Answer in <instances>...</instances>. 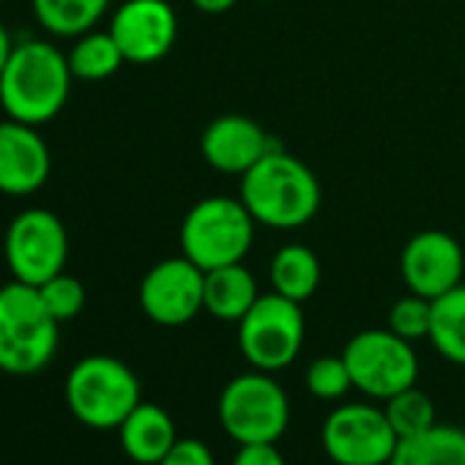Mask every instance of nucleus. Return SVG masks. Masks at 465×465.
I'll return each instance as SVG.
<instances>
[{
    "mask_svg": "<svg viewBox=\"0 0 465 465\" xmlns=\"http://www.w3.org/2000/svg\"><path fill=\"white\" fill-rule=\"evenodd\" d=\"M72 80L69 58L53 42H20L0 72V107L12 121L42 126L66 107Z\"/></svg>",
    "mask_w": 465,
    "mask_h": 465,
    "instance_id": "1",
    "label": "nucleus"
},
{
    "mask_svg": "<svg viewBox=\"0 0 465 465\" xmlns=\"http://www.w3.org/2000/svg\"><path fill=\"white\" fill-rule=\"evenodd\" d=\"M239 197L258 224L296 230L318 213L321 183L299 156L277 145L242 175Z\"/></svg>",
    "mask_w": 465,
    "mask_h": 465,
    "instance_id": "2",
    "label": "nucleus"
},
{
    "mask_svg": "<svg viewBox=\"0 0 465 465\" xmlns=\"http://www.w3.org/2000/svg\"><path fill=\"white\" fill-rule=\"evenodd\" d=\"M58 326L39 288L17 280L6 282L0 288V372H42L58 351Z\"/></svg>",
    "mask_w": 465,
    "mask_h": 465,
    "instance_id": "3",
    "label": "nucleus"
},
{
    "mask_svg": "<svg viewBox=\"0 0 465 465\" xmlns=\"http://www.w3.org/2000/svg\"><path fill=\"white\" fill-rule=\"evenodd\" d=\"M255 224L242 197H203L181 222V255L203 272L244 263L255 242Z\"/></svg>",
    "mask_w": 465,
    "mask_h": 465,
    "instance_id": "4",
    "label": "nucleus"
},
{
    "mask_svg": "<svg viewBox=\"0 0 465 465\" xmlns=\"http://www.w3.org/2000/svg\"><path fill=\"white\" fill-rule=\"evenodd\" d=\"M64 391L72 416L91 430H118L143 402L140 381L132 367L104 353L80 359L69 370Z\"/></svg>",
    "mask_w": 465,
    "mask_h": 465,
    "instance_id": "5",
    "label": "nucleus"
},
{
    "mask_svg": "<svg viewBox=\"0 0 465 465\" xmlns=\"http://www.w3.org/2000/svg\"><path fill=\"white\" fill-rule=\"evenodd\" d=\"M222 430L242 443H277L291 424V400L272 372H244L219 394Z\"/></svg>",
    "mask_w": 465,
    "mask_h": 465,
    "instance_id": "6",
    "label": "nucleus"
},
{
    "mask_svg": "<svg viewBox=\"0 0 465 465\" xmlns=\"http://www.w3.org/2000/svg\"><path fill=\"white\" fill-rule=\"evenodd\" d=\"M342 359L351 370L353 389L372 400H389L411 386L419 378V356L413 342L397 337L391 329H364L353 334L342 351Z\"/></svg>",
    "mask_w": 465,
    "mask_h": 465,
    "instance_id": "7",
    "label": "nucleus"
},
{
    "mask_svg": "<svg viewBox=\"0 0 465 465\" xmlns=\"http://www.w3.org/2000/svg\"><path fill=\"white\" fill-rule=\"evenodd\" d=\"M4 258L12 280L34 288L61 274L69 261V232L61 216L47 208L20 211L6 227Z\"/></svg>",
    "mask_w": 465,
    "mask_h": 465,
    "instance_id": "8",
    "label": "nucleus"
},
{
    "mask_svg": "<svg viewBox=\"0 0 465 465\" xmlns=\"http://www.w3.org/2000/svg\"><path fill=\"white\" fill-rule=\"evenodd\" d=\"M304 345V312L280 293L261 296L239 321V348L252 370L280 372L293 364Z\"/></svg>",
    "mask_w": 465,
    "mask_h": 465,
    "instance_id": "9",
    "label": "nucleus"
},
{
    "mask_svg": "<svg viewBox=\"0 0 465 465\" xmlns=\"http://www.w3.org/2000/svg\"><path fill=\"white\" fill-rule=\"evenodd\" d=\"M397 443L383 408L367 402L334 408L321 427V446L337 465H389Z\"/></svg>",
    "mask_w": 465,
    "mask_h": 465,
    "instance_id": "10",
    "label": "nucleus"
},
{
    "mask_svg": "<svg viewBox=\"0 0 465 465\" xmlns=\"http://www.w3.org/2000/svg\"><path fill=\"white\" fill-rule=\"evenodd\" d=\"M205 272L189 258H167L148 269L140 282V307L156 326H183L203 310Z\"/></svg>",
    "mask_w": 465,
    "mask_h": 465,
    "instance_id": "11",
    "label": "nucleus"
},
{
    "mask_svg": "<svg viewBox=\"0 0 465 465\" xmlns=\"http://www.w3.org/2000/svg\"><path fill=\"white\" fill-rule=\"evenodd\" d=\"M465 255L454 236L443 230H421L402 247L400 274L411 293L438 299L462 282Z\"/></svg>",
    "mask_w": 465,
    "mask_h": 465,
    "instance_id": "12",
    "label": "nucleus"
},
{
    "mask_svg": "<svg viewBox=\"0 0 465 465\" xmlns=\"http://www.w3.org/2000/svg\"><path fill=\"white\" fill-rule=\"evenodd\" d=\"M110 34L129 64H156L178 39V17L167 0H124Z\"/></svg>",
    "mask_w": 465,
    "mask_h": 465,
    "instance_id": "13",
    "label": "nucleus"
},
{
    "mask_svg": "<svg viewBox=\"0 0 465 465\" xmlns=\"http://www.w3.org/2000/svg\"><path fill=\"white\" fill-rule=\"evenodd\" d=\"M274 148L277 143L258 121L236 113L211 121L200 137V151L205 162L227 175H244Z\"/></svg>",
    "mask_w": 465,
    "mask_h": 465,
    "instance_id": "14",
    "label": "nucleus"
},
{
    "mask_svg": "<svg viewBox=\"0 0 465 465\" xmlns=\"http://www.w3.org/2000/svg\"><path fill=\"white\" fill-rule=\"evenodd\" d=\"M50 148L31 124L0 121V192L25 197L39 192L50 178Z\"/></svg>",
    "mask_w": 465,
    "mask_h": 465,
    "instance_id": "15",
    "label": "nucleus"
},
{
    "mask_svg": "<svg viewBox=\"0 0 465 465\" xmlns=\"http://www.w3.org/2000/svg\"><path fill=\"white\" fill-rule=\"evenodd\" d=\"M124 454L137 465H159L178 440L173 416L156 402H140L118 427Z\"/></svg>",
    "mask_w": 465,
    "mask_h": 465,
    "instance_id": "16",
    "label": "nucleus"
},
{
    "mask_svg": "<svg viewBox=\"0 0 465 465\" xmlns=\"http://www.w3.org/2000/svg\"><path fill=\"white\" fill-rule=\"evenodd\" d=\"M261 299L258 282L244 263H232L222 269L205 272V291H203V310L227 323H239L252 304Z\"/></svg>",
    "mask_w": 465,
    "mask_h": 465,
    "instance_id": "17",
    "label": "nucleus"
},
{
    "mask_svg": "<svg viewBox=\"0 0 465 465\" xmlns=\"http://www.w3.org/2000/svg\"><path fill=\"white\" fill-rule=\"evenodd\" d=\"M389 465H465V430L435 424L413 438H402Z\"/></svg>",
    "mask_w": 465,
    "mask_h": 465,
    "instance_id": "18",
    "label": "nucleus"
},
{
    "mask_svg": "<svg viewBox=\"0 0 465 465\" xmlns=\"http://www.w3.org/2000/svg\"><path fill=\"white\" fill-rule=\"evenodd\" d=\"M269 277H272L274 293L304 304L307 299L315 296L321 285V261L310 247L288 244L272 258Z\"/></svg>",
    "mask_w": 465,
    "mask_h": 465,
    "instance_id": "19",
    "label": "nucleus"
},
{
    "mask_svg": "<svg viewBox=\"0 0 465 465\" xmlns=\"http://www.w3.org/2000/svg\"><path fill=\"white\" fill-rule=\"evenodd\" d=\"M432 348L451 364L465 367V282L432 299Z\"/></svg>",
    "mask_w": 465,
    "mask_h": 465,
    "instance_id": "20",
    "label": "nucleus"
},
{
    "mask_svg": "<svg viewBox=\"0 0 465 465\" xmlns=\"http://www.w3.org/2000/svg\"><path fill=\"white\" fill-rule=\"evenodd\" d=\"M36 23L64 39H77L104 17L110 0H31Z\"/></svg>",
    "mask_w": 465,
    "mask_h": 465,
    "instance_id": "21",
    "label": "nucleus"
},
{
    "mask_svg": "<svg viewBox=\"0 0 465 465\" xmlns=\"http://www.w3.org/2000/svg\"><path fill=\"white\" fill-rule=\"evenodd\" d=\"M66 58H69V69H72L74 80H85V83L107 80L126 64V58L110 31H88V34L77 36V42Z\"/></svg>",
    "mask_w": 465,
    "mask_h": 465,
    "instance_id": "22",
    "label": "nucleus"
},
{
    "mask_svg": "<svg viewBox=\"0 0 465 465\" xmlns=\"http://www.w3.org/2000/svg\"><path fill=\"white\" fill-rule=\"evenodd\" d=\"M383 413H386V419H389V424H391V430L397 432L400 440L413 438V435H419V432L438 424L432 400L416 386L389 397L386 405H383Z\"/></svg>",
    "mask_w": 465,
    "mask_h": 465,
    "instance_id": "23",
    "label": "nucleus"
},
{
    "mask_svg": "<svg viewBox=\"0 0 465 465\" xmlns=\"http://www.w3.org/2000/svg\"><path fill=\"white\" fill-rule=\"evenodd\" d=\"M304 383L312 397L326 400V402L342 400L353 389V378L342 356H318L307 367Z\"/></svg>",
    "mask_w": 465,
    "mask_h": 465,
    "instance_id": "24",
    "label": "nucleus"
},
{
    "mask_svg": "<svg viewBox=\"0 0 465 465\" xmlns=\"http://www.w3.org/2000/svg\"><path fill=\"white\" fill-rule=\"evenodd\" d=\"M430 326H432V302L421 299L416 293H408L402 299H397L389 310V321L386 329H391L397 337L416 342V340H427L430 337Z\"/></svg>",
    "mask_w": 465,
    "mask_h": 465,
    "instance_id": "25",
    "label": "nucleus"
},
{
    "mask_svg": "<svg viewBox=\"0 0 465 465\" xmlns=\"http://www.w3.org/2000/svg\"><path fill=\"white\" fill-rule=\"evenodd\" d=\"M39 296L47 307V312L58 321V323H66V321H74L83 307H85V288L77 277L61 272L55 274L53 280H47L45 285H39Z\"/></svg>",
    "mask_w": 465,
    "mask_h": 465,
    "instance_id": "26",
    "label": "nucleus"
},
{
    "mask_svg": "<svg viewBox=\"0 0 465 465\" xmlns=\"http://www.w3.org/2000/svg\"><path fill=\"white\" fill-rule=\"evenodd\" d=\"M159 465H216L211 449L197 438H178Z\"/></svg>",
    "mask_w": 465,
    "mask_h": 465,
    "instance_id": "27",
    "label": "nucleus"
},
{
    "mask_svg": "<svg viewBox=\"0 0 465 465\" xmlns=\"http://www.w3.org/2000/svg\"><path fill=\"white\" fill-rule=\"evenodd\" d=\"M232 465H285V457L277 443H242Z\"/></svg>",
    "mask_w": 465,
    "mask_h": 465,
    "instance_id": "28",
    "label": "nucleus"
},
{
    "mask_svg": "<svg viewBox=\"0 0 465 465\" xmlns=\"http://www.w3.org/2000/svg\"><path fill=\"white\" fill-rule=\"evenodd\" d=\"M239 0H192V6L203 15H224L236 6Z\"/></svg>",
    "mask_w": 465,
    "mask_h": 465,
    "instance_id": "29",
    "label": "nucleus"
},
{
    "mask_svg": "<svg viewBox=\"0 0 465 465\" xmlns=\"http://www.w3.org/2000/svg\"><path fill=\"white\" fill-rule=\"evenodd\" d=\"M12 50H15V42H12V34L0 25V72H4V66H6V61H9V55H12Z\"/></svg>",
    "mask_w": 465,
    "mask_h": 465,
    "instance_id": "30",
    "label": "nucleus"
},
{
    "mask_svg": "<svg viewBox=\"0 0 465 465\" xmlns=\"http://www.w3.org/2000/svg\"><path fill=\"white\" fill-rule=\"evenodd\" d=\"M0 4H4V0H0Z\"/></svg>",
    "mask_w": 465,
    "mask_h": 465,
    "instance_id": "31",
    "label": "nucleus"
}]
</instances>
